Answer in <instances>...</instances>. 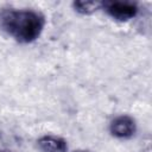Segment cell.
Here are the masks:
<instances>
[{"mask_svg":"<svg viewBox=\"0 0 152 152\" xmlns=\"http://www.w3.org/2000/svg\"><path fill=\"white\" fill-rule=\"evenodd\" d=\"M45 27V17L39 11L4 7L0 10V30L20 44L37 40Z\"/></svg>","mask_w":152,"mask_h":152,"instance_id":"6da1fadb","label":"cell"},{"mask_svg":"<svg viewBox=\"0 0 152 152\" xmlns=\"http://www.w3.org/2000/svg\"><path fill=\"white\" fill-rule=\"evenodd\" d=\"M101 8L114 20L116 21H128L137 17L139 12V7L137 2L133 1H102Z\"/></svg>","mask_w":152,"mask_h":152,"instance_id":"7a4b0ae2","label":"cell"},{"mask_svg":"<svg viewBox=\"0 0 152 152\" xmlns=\"http://www.w3.org/2000/svg\"><path fill=\"white\" fill-rule=\"evenodd\" d=\"M109 132L118 139H129L137 132V122L129 115H118L110 121Z\"/></svg>","mask_w":152,"mask_h":152,"instance_id":"3957f363","label":"cell"},{"mask_svg":"<svg viewBox=\"0 0 152 152\" xmlns=\"http://www.w3.org/2000/svg\"><path fill=\"white\" fill-rule=\"evenodd\" d=\"M42 152H68V142L65 139L57 135H43L37 140Z\"/></svg>","mask_w":152,"mask_h":152,"instance_id":"277c9868","label":"cell"},{"mask_svg":"<svg viewBox=\"0 0 152 152\" xmlns=\"http://www.w3.org/2000/svg\"><path fill=\"white\" fill-rule=\"evenodd\" d=\"M72 8L75 12L82 15H89L101 8V2L99 1H74Z\"/></svg>","mask_w":152,"mask_h":152,"instance_id":"5b68a950","label":"cell"},{"mask_svg":"<svg viewBox=\"0 0 152 152\" xmlns=\"http://www.w3.org/2000/svg\"><path fill=\"white\" fill-rule=\"evenodd\" d=\"M74 152H89V151H86V150H75Z\"/></svg>","mask_w":152,"mask_h":152,"instance_id":"8992f818","label":"cell"}]
</instances>
